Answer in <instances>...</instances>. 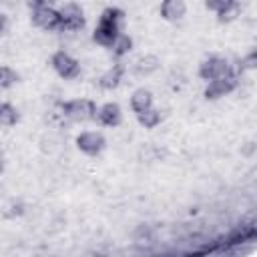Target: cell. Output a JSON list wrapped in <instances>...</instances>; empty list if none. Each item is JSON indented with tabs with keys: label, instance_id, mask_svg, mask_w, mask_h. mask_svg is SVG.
<instances>
[{
	"label": "cell",
	"instance_id": "obj_18",
	"mask_svg": "<svg viewBox=\"0 0 257 257\" xmlns=\"http://www.w3.org/2000/svg\"><path fill=\"white\" fill-rule=\"evenodd\" d=\"M18 80H20V74L14 68H10L6 64H0V88H10Z\"/></svg>",
	"mask_w": 257,
	"mask_h": 257
},
{
	"label": "cell",
	"instance_id": "obj_7",
	"mask_svg": "<svg viewBox=\"0 0 257 257\" xmlns=\"http://www.w3.org/2000/svg\"><path fill=\"white\" fill-rule=\"evenodd\" d=\"M76 149L88 157H98L106 149V139L100 131H82L76 137Z\"/></svg>",
	"mask_w": 257,
	"mask_h": 257
},
{
	"label": "cell",
	"instance_id": "obj_19",
	"mask_svg": "<svg viewBox=\"0 0 257 257\" xmlns=\"http://www.w3.org/2000/svg\"><path fill=\"white\" fill-rule=\"evenodd\" d=\"M241 68H255V50H251L245 58H243V66Z\"/></svg>",
	"mask_w": 257,
	"mask_h": 257
},
{
	"label": "cell",
	"instance_id": "obj_14",
	"mask_svg": "<svg viewBox=\"0 0 257 257\" xmlns=\"http://www.w3.org/2000/svg\"><path fill=\"white\" fill-rule=\"evenodd\" d=\"M159 64H161V60H159L155 54H145V56H141V58L135 62V74H139V76H149L151 72H155V70L159 68Z\"/></svg>",
	"mask_w": 257,
	"mask_h": 257
},
{
	"label": "cell",
	"instance_id": "obj_13",
	"mask_svg": "<svg viewBox=\"0 0 257 257\" xmlns=\"http://www.w3.org/2000/svg\"><path fill=\"white\" fill-rule=\"evenodd\" d=\"M149 108H153V92L149 88H145V86L143 88H137L131 94V110L137 116V114H141V112H145Z\"/></svg>",
	"mask_w": 257,
	"mask_h": 257
},
{
	"label": "cell",
	"instance_id": "obj_17",
	"mask_svg": "<svg viewBox=\"0 0 257 257\" xmlns=\"http://www.w3.org/2000/svg\"><path fill=\"white\" fill-rule=\"evenodd\" d=\"M137 120H139V124L143 126V128H155L157 124H161V120H163V114H161V110L159 108H149V110H145V112H141V114H137Z\"/></svg>",
	"mask_w": 257,
	"mask_h": 257
},
{
	"label": "cell",
	"instance_id": "obj_20",
	"mask_svg": "<svg viewBox=\"0 0 257 257\" xmlns=\"http://www.w3.org/2000/svg\"><path fill=\"white\" fill-rule=\"evenodd\" d=\"M4 165H6V161H4V153L0 151V175H2V171H4Z\"/></svg>",
	"mask_w": 257,
	"mask_h": 257
},
{
	"label": "cell",
	"instance_id": "obj_16",
	"mask_svg": "<svg viewBox=\"0 0 257 257\" xmlns=\"http://www.w3.org/2000/svg\"><path fill=\"white\" fill-rule=\"evenodd\" d=\"M131 48H133V38H131L126 32H122V34L116 38V42L110 46V52H112V56H114L116 62H118V58L126 56V54L131 52Z\"/></svg>",
	"mask_w": 257,
	"mask_h": 257
},
{
	"label": "cell",
	"instance_id": "obj_6",
	"mask_svg": "<svg viewBox=\"0 0 257 257\" xmlns=\"http://www.w3.org/2000/svg\"><path fill=\"white\" fill-rule=\"evenodd\" d=\"M50 66L64 80H72V78H76L80 74V62L66 50H56L50 56Z\"/></svg>",
	"mask_w": 257,
	"mask_h": 257
},
{
	"label": "cell",
	"instance_id": "obj_8",
	"mask_svg": "<svg viewBox=\"0 0 257 257\" xmlns=\"http://www.w3.org/2000/svg\"><path fill=\"white\" fill-rule=\"evenodd\" d=\"M237 86H239V76H237V72H231V74H227L223 78L207 82L203 94H205L207 100H217V98H221L225 94H231Z\"/></svg>",
	"mask_w": 257,
	"mask_h": 257
},
{
	"label": "cell",
	"instance_id": "obj_12",
	"mask_svg": "<svg viewBox=\"0 0 257 257\" xmlns=\"http://www.w3.org/2000/svg\"><path fill=\"white\" fill-rule=\"evenodd\" d=\"M185 12H187V4H185L183 0H165V2H161V6H159L161 18L167 20V22H177V20H181V18L185 16Z\"/></svg>",
	"mask_w": 257,
	"mask_h": 257
},
{
	"label": "cell",
	"instance_id": "obj_2",
	"mask_svg": "<svg viewBox=\"0 0 257 257\" xmlns=\"http://www.w3.org/2000/svg\"><path fill=\"white\" fill-rule=\"evenodd\" d=\"M28 8L32 10L30 20L34 26L48 30V32H60V18H58V10L46 2H30Z\"/></svg>",
	"mask_w": 257,
	"mask_h": 257
},
{
	"label": "cell",
	"instance_id": "obj_3",
	"mask_svg": "<svg viewBox=\"0 0 257 257\" xmlns=\"http://www.w3.org/2000/svg\"><path fill=\"white\" fill-rule=\"evenodd\" d=\"M96 102L90 98H70L66 102H62L60 110L62 116L72 120V122H86V120H94L96 116Z\"/></svg>",
	"mask_w": 257,
	"mask_h": 257
},
{
	"label": "cell",
	"instance_id": "obj_10",
	"mask_svg": "<svg viewBox=\"0 0 257 257\" xmlns=\"http://www.w3.org/2000/svg\"><path fill=\"white\" fill-rule=\"evenodd\" d=\"M94 120H96L98 124H102V126L114 128V126H118V124L122 122V108H120L116 102H104V104H100V106L96 108Z\"/></svg>",
	"mask_w": 257,
	"mask_h": 257
},
{
	"label": "cell",
	"instance_id": "obj_4",
	"mask_svg": "<svg viewBox=\"0 0 257 257\" xmlns=\"http://www.w3.org/2000/svg\"><path fill=\"white\" fill-rule=\"evenodd\" d=\"M197 72H199V78H203L205 82H211V80L223 78V76H227V74H231V72H235V70H233L231 62H229L225 56L211 54V56H207V58L201 60Z\"/></svg>",
	"mask_w": 257,
	"mask_h": 257
},
{
	"label": "cell",
	"instance_id": "obj_11",
	"mask_svg": "<svg viewBox=\"0 0 257 257\" xmlns=\"http://www.w3.org/2000/svg\"><path fill=\"white\" fill-rule=\"evenodd\" d=\"M124 64L122 62H114L110 68H106L100 76H98V86L102 88V90H114V88H118V84L122 82V76H124Z\"/></svg>",
	"mask_w": 257,
	"mask_h": 257
},
{
	"label": "cell",
	"instance_id": "obj_5",
	"mask_svg": "<svg viewBox=\"0 0 257 257\" xmlns=\"http://www.w3.org/2000/svg\"><path fill=\"white\" fill-rule=\"evenodd\" d=\"M56 10H58V18H60V32H78L84 28L86 18L78 4L66 2V4L58 6Z\"/></svg>",
	"mask_w": 257,
	"mask_h": 257
},
{
	"label": "cell",
	"instance_id": "obj_9",
	"mask_svg": "<svg viewBox=\"0 0 257 257\" xmlns=\"http://www.w3.org/2000/svg\"><path fill=\"white\" fill-rule=\"evenodd\" d=\"M205 8L215 12L217 20L219 22H231L237 18L239 10H241V4L239 2H233V0H217V2H211L207 0L205 2Z\"/></svg>",
	"mask_w": 257,
	"mask_h": 257
},
{
	"label": "cell",
	"instance_id": "obj_15",
	"mask_svg": "<svg viewBox=\"0 0 257 257\" xmlns=\"http://www.w3.org/2000/svg\"><path fill=\"white\" fill-rule=\"evenodd\" d=\"M20 120L18 108L10 102H0V126H14Z\"/></svg>",
	"mask_w": 257,
	"mask_h": 257
},
{
	"label": "cell",
	"instance_id": "obj_1",
	"mask_svg": "<svg viewBox=\"0 0 257 257\" xmlns=\"http://www.w3.org/2000/svg\"><path fill=\"white\" fill-rule=\"evenodd\" d=\"M124 20H126V14H124L122 8H118V6H106L100 12V16H98V22H96L94 32H92V40L98 46L110 50V46L122 34Z\"/></svg>",
	"mask_w": 257,
	"mask_h": 257
}]
</instances>
